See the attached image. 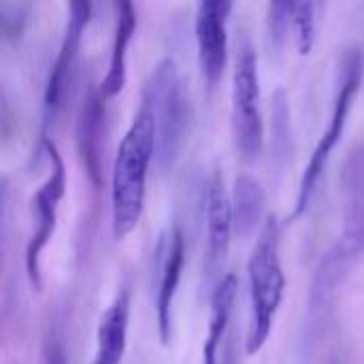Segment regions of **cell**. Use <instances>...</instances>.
<instances>
[{
  "mask_svg": "<svg viewBox=\"0 0 364 364\" xmlns=\"http://www.w3.org/2000/svg\"><path fill=\"white\" fill-rule=\"evenodd\" d=\"M156 154V128L149 102L141 96L139 111L126 130L111 177V230L115 241H124L136 230L147 192V173Z\"/></svg>",
  "mask_w": 364,
  "mask_h": 364,
  "instance_id": "6da1fadb",
  "label": "cell"
},
{
  "mask_svg": "<svg viewBox=\"0 0 364 364\" xmlns=\"http://www.w3.org/2000/svg\"><path fill=\"white\" fill-rule=\"evenodd\" d=\"M143 98L149 102L156 128V154L162 171H171L188 141L190 132V96L181 79L179 66L173 58H162L143 90Z\"/></svg>",
  "mask_w": 364,
  "mask_h": 364,
  "instance_id": "7a4b0ae2",
  "label": "cell"
},
{
  "mask_svg": "<svg viewBox=\"0 0 364 364\" xmlns=\"http://www.w3.org/2000/svg\"><path fill=\"white\" fill-rule=\"evenodd\" d=\"M247 275L252 296V326L247 333L245 352L247 356H254L269 341L286 290V275L279 260V224L275 218H269L260 228L250 256Z\"/></svg>",
  "mask_w": 364,
  "mask_h": 364,
  "instance_id": "3957f363",
  "label": "cell"
},
{
  "mask_svg": "<svg viewBox=\"0 0 364 364\" xmlns=\"http://www.w3.org/2000/svg\"><path fill=\"white\" fill-rule=\"evenodd\" d=\"M363 73V53L358 49L348 51L346 58H343V64H341L339 90H337V98H335V105H333V113H331V119L326 124V130L320 136V143L316 145V149H314V154H311V158L307 162V168L303 173L292 218H301L307 211V207H309V203H311V198H314V194L318 190V183H320V179L324 175L326 164H328V158H331V154L335 151V147L339 145V141L343 136V130H346L350 111L354 107V100L358 96V90H360Z\"/></svg>",
  "mask_w": 364,
  "mask_h": 364,
  "instance_id": "277c9868",
  "label": "cell"
},
{
  "mask_svg": "<svg viewBox=\"0 0 364 364\" xmlns=\"http://www.w3.org/2000/svg\"><path fill=\"white\" fill-rule=\"evenodd\" d=\"M232 126L237 147L243 158L254 160L262 151V113L258 60L250 41H241L232 73Z\"/></svg>",
  "mask_w": 364,
  "mask_h": 364,
  "instance_id": "5b68a950",
  "label": "cell"
},
{
  "mask_svg": "<svg viewBox=\"0 0 364 364\" xmlns=\"http://www.w3.org/2000/svg\"><path fill=\"white\" fill-rule=\"evenodd\" d=\"M43 151L47 154L49 162H51V173L47 177V181L36 190V194L32 196V211H34V230L32 237L26 245V256H23V264H26V273L30 284L34 286V290L43 288V277H41V254L47 247V243L51 241L53 232H55V224H58V205L64 198L66 192V166L64 160L55 147V143L49 136H43Z\"/></svg>",
  "mask_w": 364,
  "mask_h": 364,
  "instance_id": "8992f818",
  "label": "cell"
},
{
  "mask_svg": "<svg viewBox=\"0 0 364 364\" xmlns=\"http://www.w3.org/2000/svg\"><path fill=\"white\" fill-rule=\"evenodd\" d=\"M92 17V4L90 2H70L68 4V23L64 30V38L58 51V58L51 66L49 79H47V87H45V98H43V107H45V124L53 122V117L60 113L64 98H66V90L73 77V68L79 55V47H81V38L83 32L90 23Z\"/></svg>",
  "mask_w": 364,
  "mask_h": 364,
  "instance_id": "52a82bcc",
  "label": "cell"
},
{
  "mask_svg": "<svg viewBox=\"0 0 364 364\" xmlns=\"http://www.w3.org/2000/svg\"><path fill=\"white\" fill-rule=\"evenodd\" d=\"M232 11L228 0H205L196 11V43H198V62L203 77L209 87H215L224 75L228 60V34L226 21Z\"/></svg>",
  "mask_w": 364,
  "mask_h": 364,
  "instance_id": "ba28073f",
  "label": "cell"
},
{
  "mask_svg": "<svg viewBox=\"0 0 364 364\" xmlns=\"http://www.w3.org/2000/svg\"><path fill=\"white\" fill-rule=\"evenodd\" d=\"M164 239V237H162ZM162 260H160V279H158V301H156V318H158V337L162 346H168L173 339V303L181 282L183 264H186V239L179 226H173L168 239L160 243Z\"/></svg>",
  "mask_w": 364,
  "mask_h": 364,
  "instance_id": "9c48e42d",
  "label": "cell"
},
{
  "mask_svg": "<svg viewBox=\"0 0 364 364\" xmlns=\"http://www.w3.org/2000/svg\"><path fill=\"white\" fill-rule=\"evenodd\" d=\"M343 228L339 241L352 252H364V143L356 145L343 162Z\"/></svg>",
  "mask_w": 364,
  "mask_h": 364,
  "instance_id": "30bf717a",
  "label": "cell"
},
{
  "mask_svg": "<svg viewBox=\"0 0 364 364\" xmlns=\"http://www.w3.org/2000/svg\"><path fill=\"white\" fill-rule=\"evenodd\" d=\"M102 128H105V98L98 87H90L77 119V149L85 175L94 188H100L102 177Z\"/></svg>",
  "mask_w": 364,
  "mask_h": 364,
  "instance_id": "8fae6325",
  "label": "cell"
},
{
  "mask_svg": "<svg viewBox=\"0 0 364 364\" xmlns=\"http://www.w3.org/2000/svg\"><path fill=\"white\" fill-rule=\"evenodd\" d=\"M130 292L122 290L107 307L96 331V354L92 364H122L128 343Z\"/></svg>",
  "mask_w": 364,
  "mask_h": 364,
  "instance_id": "7c38bea8",
  "label": "cell"
},
{
  "mask_svg": "<svg viewBox=\"0 0 364 364\" xmlns=\"http://www.w3.org/2000/svg\"><path fill=\"white\" fill-rule=\"evenodd\" d=\"M232 235L230 196L220 168L213 173L207 190V239H209V267L215 269L224 262Z\"/></svg>",
  "mask_w": 364,
  "mask_h": 364,
  "instance_id": "4fadbf2b",
  "label": "cell"
},
{
  "mask_svg": "<svg viewBox=\"0 0 364 364\" xmlns=\"http://www.w3.org/2000/svg\"><path fill=\"white\" fill-rule=\"evenodd\" d=\"M115 9H117V21H115V36H113V47H111L109 70L98 85V92L105 100L115 98L126 85V53H128V45L136 30V11H134L132 2H126V0L117 2Z\"/></svg>",
  "mask_w": 364,
  "mask_h": 364,
  "instance_id": "5bb4252c",
  "label": "cell"
},
{
  "mask_svg": "<svg viewBox=\"0 0 364 364\" xmlns=\"http://www.w3.org/2000/svg\"><path fill=\"white\" fill-rule=\"evenodd\" d=\"M352 267L354 264L343 256V252L337 245L324 254V258L314 275L311 292H309V309L314 316H322L331 307L337 288L343 284V279L348 277Z\"/></svg>",
  "mask_w": 364,
  "mask_h": 364,
  "instance_id": "9a60e30c",
  "label": "cell"
},
{
  "mask_svg": "<svg viewBox=\"0 0 364 364\" xmlns=\"http://www.w3.org/2000/svg\"><path fill=\"white\" fill-rule=\"evenodd\" d=\"M264 211V192L262 186L252 175L237 177L230 196V213H232V230L239 237L252 235Z\"/></svg>",
  "mask_w": 364,
  "mask_h": 364,
  "instance_id": "2e32d148",
  "label": "cell"
},
{
  "mask_svg": "<svg viewBox=\"0 0 364 364\" xmlns=\"http://www.w3.org/2000/svg\"><path fill=\"white\" fill-rule=\"evenodd\" d=\"M237 296V275L228 273L213 290L211 296V316H209V328H207V337L205 343L218 346L224 339V333L228 328L230 322V314H232V303Z\"/></svg>",
  "mask_w": 364,
  "mask_h": 364,
  "instance_id": "e0dca14e",
  "label": "cell"
},
{
  "mask_svg": "<svg viewBox=\"0 0 364 364\" xmlns=\"http://www.w3.org/2000/svg\"><path fill=\"white\" fill-rule=\"evenodd\" d=\"M292 156V130H290V107L284 90L275 92L273 98V160L277 168H284Z\"/></svg>",
  "mask_w": 364,
  "mask_h": 364,
  "instance_id": "ac0fdd59",
  "label": "cell"
},
{
  "mask_svg": "<svg viewBox=\"0 0 364 364\" xmlns=\"http://www.w3.org/2000/svg\"><path fill=\"white\" fill-rule=\"evenodd\" d=\"M324 9L320 2H292V19H290V30L294 32L299 51L307 55L314 49L316 43V32H318V13Z\"/></svg>",
  "mask_w": 364,
  "mask_h": 364,
  "instance_id": "d6986e66",
  "label": "cell"
},
{
  "mask_svg": "<svg viewBox=\"0 0 364 364\" xmlns=\"http://www.w3.org/2000/svg\"><path fill=\"white\" fill-rule=\"evenodd\" d=\"M30 4L0 2V41H15L28 26Z\"/></svg>",
  "mask_w": 364,
  "mask_h": 364,
  "instance_id": "ffe728a7",
  "label": "cell"
},
{
  "mask_svg": "<svg viewBox=\"0 0 364 364\" xmlns=\"http://www.w3.org/2000/svg\"><path fill=\"white\" fill-rule=\"evenodd\" d=\"M290 19H292V2L288 0H277L271 2L269 6V28H271V38L275 47H282L288 32H290Z\"/></svg>",
  "mask_w": 364,
  "mask_h": 364,
  "instance_id": "44dd1931",
  "label": "cell"
},
{
  "mask_svg": "<svg viewBox=\"0 0 364 364\" xmlns=\"http://www.w3.org/2000/svg\"><path fill=\"white\" fill-rule=\"evenodd\" d=\"M13 132H15V111L6 92L0 87V141H11Z\"/></svg>",
  "mask_w": 364,
  "mask_h": 364,
  "instance_id": "7402d4cb",
  "label": "cell"
},
{
  "mask_svg": "<svg viewBox=\"0 0 364 364\" xmlns=\"http://www.w3.org/2000/svg\"><path fill=\"white\" fill-rule=\"evenodd\" d=\"M6 213H9V183L0 177V254L6 243Z\"/></svg>",
  "mask_w": 364,
  "mask_h": 364,
  "instance_id": "603a6c76",
  "label": "cell"
},
{
  "mask_svg": "<svg viewBox=\"0 0 364 364\" xmlns=\"http://www.w3.org/2000/svg\"><path fill=\"white\" fill-rule=\"evenodd\" d=\"M45 364H68L66 352H64V343H62L60 339H53V341L47 346Z\"/></svg>",
  "mask_w": 364,
  "mask_h": 364,
  "instance_id": "cb8c5ba5",
  "label": "cell"
},
{
  "mask_svg": "<svg viewBox=\"0 0 364 364\" xmlns=\"http://www.w3.org/2000/svg\"><path fill=\"white\" fill-rule=\"evenodd\" d=\"M218 346L205 343L203 346V364H218Z\"/></svg>",
  "mask_w": 364,
  "mask_h": 364,
  "instance_id": "d4e9b609",
  "label": "cell"
},
{
  "mask_svg": "<svg viewBox=\"0 0 364 364\" xmlns=\"http://www.w3.org/2000/svg\"><path fill=\"white\" fill-rule=\"evenodd\" d=\"M224 364H237V360H235V350H232V348H228V350H226V358H224Z\"/></svg>",
  "mask_w": 364,
  "mask_h": 364,
  "instance_id": "484cf974",
  "label": "cell"
}]
</instances>
